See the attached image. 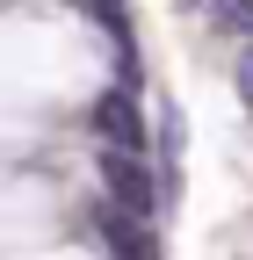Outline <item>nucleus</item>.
<instances>
[{
    "mask_svg": "<svg viewBox=\"0 0 253 260\" xmlns=\"http://www.w3.org/2000/svg\"><path fill=\"white\" fill-rule=\"evenodd\" d=\"M239 102L253 109V44H246V58H239Z\"/></svg>",
    "mask_w": 253,
    "mask_h": 260,
    "instance_id": "1",
    "label": "nucleus"
}]
</instances>
